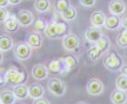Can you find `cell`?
I'll use <instances>...</instances> for the list:
<instances>
[{"label":"cell","instance_id":"cell-1","mask_svg":"<svg viewBox=\"0 0 127 104\" xmlns=\"http://www.w3.org/2000/svg\"><path fill=\"white\" fill-rule=\"evenodd\" d=\"M5 78L6 83H9L10 85L13 86H17L19 84H24L28 78V75L24 69L12 66L5 71Z\"/></svg>","mask_w":127,"mask_h":104},{"label":"cell","instance_id":"cell-2","mask_svg":"<svg viewBox=\"0 0 127 104\" xmlns=\"http://www.w3.org/2000/svg\"><path fill=\"white\" fill-rule=\"evenodd\" d=\"M103 65L106 69L111 72L121 71L124 66V61L121 54H119L116 51L108 52L103 59Z\"/></svg>","mask_w":127,"mask_h":104},{"label":"cell","instance_id":"cell-3","mask_svg":"<svg viewBox=\"0 0 127 104\" xmlns=\"http://www.w3.org/2000/svg\"><path fill=\"white\" fill-rule=\"evenodd\" d=\"M47 88L55 97H63L66 92V85L57 77H52L47 83Z\"/></svg>","mask_w":127,"mask_h":104},{"label":"cell","instance_id":"cell-4","mask_svg":"<svg viewBox=\"0 0 127 104\" xmlns=\"http://www.w3.org/2000/svg\"><path fill=\"white\" fill-rule=\"evenodd\" d=\"M32 54V48L27 42L21 41L15 45L14 48V55L18 60L25 61L31 58Z\"/></svg>","mask_w":127,"mask_h":104},{"label":"cell","instance_id":"cell-5","mask_svg":"<svg viewBox=\"0 0 127 104\" xmlns=\"http://www.w3.org/2000/svg\"><path fill=\"white\" fill-rule=\"evenodd\" d=\"M87 91L89 95L97 97L103 93L104 91V84L100 79L97 77H92L89 80L87 84Z\"/></svg>","mask_w":127,"mask_h":104},{"label":"cell","instance_id":"cell-6","mask_svg":"<svg viewBox=\"0 0 127 104\" xmlns=\"http://www.w3.org/2000/svg\"><path fill=\"white\" fill-rule=\"evenodd\" d=\"M63 46L68 52H74L79 47V38L75 33H68L63 37Z\"/></svg>","mask_w":127,"mask_h":104},{"label":"cell","instance_id":"cell-7","mask_svg":"<svg viewBox=\"0 0 127 104\" xmlns=\"http://www.w3.org/2000/svg\"><path fill=\"white\" fill-rule=\"evenodd\" d=\"M26 42L29 44L32 49H39L43 45V37L41 32L33 31L27 35Z\"/></svg>","mask_w":127,"mask_h":104},{"label":"cell","instance_id":"cell-8","mask_svg":"<svg viewBox=\"0 0 127 104\" xmlns=\"http://www.w3.org/2000/svg\"><path fill=\"white\" fill-rule=\"evenodd\" d=\"M16 18L19 23V26H22V27H29L34 21L33 14L30 10L27 9L19 10L17 14Z\"/></svg>","mask_w":127,"mask_h":104},{"label":"cell","instance_id":"cell-9","mask_svg":"<svg viewBox=\"0 0 127 104\" xmlns=\"http://www.w3.org/2000/svg\"><path fill=\"white\" fill-rule=\"evenodd\" d=\"M32 76L36 80L41 81L44 80L49 76V70L47 66L42 64H36L33 66L32 69Z\"/></svg>","mask_w":127,"mask_h":104},{"label":"cell","instance_id":"cell-10","mask_svg":"<svg viewBox=\"0 0 127 104\" xmlns=\"http://www.w3.org/2000/svg\"><path fill=\"white\" fill-rule=\"evenodd\" d=\"M109 10L111 15L122 16L126 10V5L123 0H111L109 4Z\"/></svg>","mask_w":127,"mask_h":104},{"label":"cell","instance_id":"cell-11","mask_svg":"<svg viewBox=\"0 0 127 104\" xmlns=\"http://www.w3.org/2000/svg\"><path fill=\"white\" fill-rule=\"evenodd\" d=\"M46 66L49 70V73H53L55 75H59V74L64 75L65 74L62 57L58 58V59H53V60L49 61Z\"/></svg>","mask_w":127,"mask_h":104},{"label":"cell","instance_id":"cell-12","mask_svg":"<svg viewBox=\"0 0 127 104\" xmlns=\"http://www.w3.org/2000/svg\"><path fill=\"white\" fill-rule=\"evenodd\" d=\"M2 25H3V29L5 30V32H9V33H14V32H18L19 28V23L16 16L10 15V14L8 18L2 23Z\"/></svg>","mask_w":127,"mask_h":104},{"label":"cell","instance_id":"cell-13","mask_svg":"<svg viewBox=\"0 0 127 104\" xmlns=\"http://www.w3.org/2000/svg\"><path fill=\"white\" fill-rule=\"evenodd\" d=\"M121 19L119 16L111 15L106 17L104 27L108 31H117L121 27Z\"/></svg>","mask_w":127,"mask_h":104},{"label":"cell","instance_id":"cell-14","mask_svg":"<svg viewBox=\"0 0 127 104\" xmlns=\"http://www.w3.org/2000/svg\"><path fill=\"white\" fill-rule=\"evenodd\" d=\"M106 15L102 11H94L90 16V23L93 27L96 28H101L104 27L105 20H106Z\"/></svg>","mask_w":127,"mask_h":104},{"label":"cell","instance_id":"cell-15","mask_svg":"<svg viewBox=\"0 0 127 104\" xmlns=\"http://www.w3.org/2000/svg\"><path fill=\"white\" fill-rule=\"evenodd\" d=\"M102 35H103V33H102L100 28H96V27H93L92 26V27L89 28L86 31V32H85V38L89 42L95 43Z\"/></svg>","mask_w":127,"mask_h":104},{"label":"cell","instance_id":"cell-16","mask_svg":"<svg viewBox=\"0 0 127 104\" xmlns=\"http://www.w3.org/2000/svg\"><path fill=\"white\" fill-rule=\"evenodd\" d=\"M111 101L112 104H127L126 91L114 89L111 94Z\"/></svg>","mask_w":127,"mask_h":104},{"label":"cell","instance_id":"cell-17","mask_svg":"<svg viewBox=\"0 0 127 104\" xmlns=\"http://www.w3.org/2000/svg\"><path fill=\"white\" fill-rule=\"evenodd\" d=\"M44 88L40 83H32L29 86V96L33 100L41 98L44 96Z\"/></svg>","mask_w":127,"mask_h":104},{"label":"cell","instance_id":"cell-18","mask_svg":"<svg viewBox=\"0 0 127 104\" xmlns=\"http://www.w3.org/2000/svg\"><path fill=\"white\" fill-rule=\"evenodd\" d=\"M62 60H63L64 66L65 74L70 72L74 68H76L77 64H78L77 58L76 56H74L73 54H66V55H64V57H62Z\"/></svg>","mask_w":127,"mask_h":104},{"label":"cell","instance_id":"cell-19","mask_svg":"<svg viewBox=\"0 0 127 104\" xmlns=\"http://www.w3.org/2000/svg\"><path fill=\"white\" fill-rule=\"evenodd\" d=\"M14 47V41L13 39L7 34L0 35V51L1 52H8Z\"/></svg>","mask_w":127,"mask_h":104},{"label":"cell","instance_id":"cell-20","mask_svg":"<svg viewBox=\"0 0 127 104\" xmlns=\"http://www.w3.org/2000/svg\"><path fill=\"white\" fill-rule=\"evenodd\" d=\"M12 91L14 92L17 100H24L29 97V87H27L25 83L14 86Z\"/></svg>","mask_w":127,"mask_h":104},{"label":"cell","instance_id":"cell-21","mask_svg":"<svg viewBox=\"0 0 127 104\" xmlns=\"http://www.w3.org/2000/svg\"><path fill=\"white\" fill-rule=\"evenodd\" d=\"M0 101L2 104H15L17 98L12 90L4 89L0 92Z\"/></svg>","mask_w":127,"mask_h":104},{"label":"cell","instance_id":"cell-22","mask_svg":"<svg viewBox=\"0 0 127 104\" xmlns=\"http://www.w3.org/2000/svg\"><path fill=\"white\" fill-rule=\"evenodd\" d=\"M95 46L98 47L102 52V54H104L105 53H108L110 48H111V41L109 40L107 36L102 35L101 37L95 42Z\"/></svg>","mask_w":127,"mask_h":104},{"label":"cell","instance_id":"cell-23","mask_svg":"<svg viewBox=\"0 0 127 104\" xmlns=\"http://www.w3.org/2000/svg\"><path fill=\"white\" fill-rule=\"evenodd\" d=\"M60 15L62 17V19H64V20H66V21H73L77 17V11H76V7L71 5L67 9H65L63 12H61Z\"/></svg>","mask_w":127,"mask_h":104},{"label":"cell","instance_id":"cell-24","mask_svg":"<svg viewBox=\"0 0 127 104\" xmlns=\"http://www.w3.org/2000/svg\"><path fill=\"white\" fill-rule=\"evenodd\" d=\"M51 7V1L50 0H35L34 8L38 12L44 13L47 12Z\"/></svg>","mask_w":127,"mask_h":104},{"label":"cell","instance_id":"cell-25","mask_svg":"<svg viewBox=\"0 0 127 104\" xmlns=\"http://www.w3.org/2000/svg\"><path fill=\"white\" fill-rule=\"evenodd\" d=\"M56 22L51 21L50 23H47V26L44 30V35L46 38L49 39H57V34H56Z\"/></svg>","mask_w":127,"mask_h":104},{"label":"cell","instance_id":"cell-26","mask_svg":"<svg viewBox=\"0 0 127 104\" xmlns=\"http://www.w3.org/2000/svg\"><path fill=\"white\" fill-rule=\"evenodd\" d=\"M115 86H116V88H117V89L127 91V75L121 74V75L116 78Z\"/></svg>","mask_w":127,"mask_h":104},{"label":"cell","instance_id":"cell-27","mask_svg":"<svg viewBox=\"0 0 127 104\" xmlns=\"http://www.w3.org/2000/svg\"><path fill=\"white\" fill-rule=\"evenodd\" d=\"M55 28H56L57 39L58 38H63L64 36H65L66 34H68V33H67V31H68V26H67L66 23H64V22H56Z\"/></svg>","mask_w":127,"mask_h":104},{"label":"cell","instance_id":"cell-28","mask_svg":"<svg viewBox=\"0 0 127 104\" xmlns=\"http://www.w3.org/2000/svg\"><path fill=\"white\" fill-rule=\"evenodd\" d=\"M88 55H89V58L91 61H96L99 59L103 55V54H102V52L98 47H96L95 45H94V46H92V47H90L89 49Z\"/></svg>","mask_w":127,"mask_h":104},{"label":"cell","instance_id":"cell-29","mask_svg":"<svg viewBox=\"0 0 127 104\" xmlns=\"http://www.w3.org/2000/svg\"><path fill=\"white\" fill-rule=\"evenodd\" d=\"M70 6H71V4H70L69 0H55L54 1V8L59 13L67 9Z\"/></svg>","mask_w":127,"mask_h":104},{"label":"cell","instance_id":"cell-30","mask_svg":"<svg viewBox=\"0 0 127 104\" xmlns=\"http://www.w3.org/2000/svg\"><path fill=\"white\" fill-rule=\"evenodd\" d=\"M116 41L120 47H127V29H124V31L120 32V34L117 36Z\"/></svg>","mask_w":127,"mask_h":104},{"label":"cell","instance_id":"cell-31","mask_svg":"<svg viewBox=\"0 0 127 104\" xmlns=\"http://www.w3.org/2000/svg\"><path fill=\"white\" fill-rule=\"evenodd\" d=\"M33 23H34V29L39 32H44L45 28L47 26V22L41 18H38L35 21H33Z\"/></svg>","mask_w":127,"mask_h":104},{"label":"cell","instance_id":"cell-32","mask_svg":"<svg viewBox=\"0 0 127 104\" xmlns=\"http://www.w3.org/2000/svg\"><path fill=\"white\" fill-rule=\"evenodd\" d=\"M9 16V12L6 7H0V23L2 24Z\"/></svg>","mask_w":127,"mask_h":104},{"label":"cell","instance_id":"cell-33","mask_svg":"<svg viewBox=\"0 0 127 104\" xmlns=\"http://www.w3.org/2000/svg\"><path fill=\"white\" fill-rule=\"evenodd\" d=\"M79 2L85 7H91L96 4V0H79Z\"/></svg>","mask_w":127,"mask_h":104},{"label":"cell","instance_id":"cell-34","mask_svg":"<svg viewBox=\"0 0 127 104\" xmlns=\"http://www.w3.org/2000/svg\"><path fill=\"white\" fill-rule=\"evenodd\" d=\"M32 104H51V102L49 101V100L46 98H43V97H41V98H39V99H35Z\"/></svg>","mask_w":127,"mask_h":104},{"label":"cell","instance_id":"cell-35","mask_svg":"<svg viewBox=\"0 0 127 104\" xmlns=\"http://www.w3.org/2000/svg\"><path fill=\"white\" fill-rule=\"evenodd\" d=\"M6 83V78H5V72L3 73V69L0 68V88L3 87Z\"/></svg>","mask_w":127,"mask_h":104},{"label":"cell","instance_id":"cell-36","mask_svg":"<svg viewBox=\"0 0 127 104\" xmlns=\"http://www.w3.org/2000/svg\"><path fill=\"white\" fill-rule=\"evenodd\" d=\"M121 25L124 29H127V14L126 15H124L121 18Z\"/></svg>","mask_w":127,"mask_h":104},{"label":"cell","instance_id":"cell-37","mask_svg":"<svg viewBox=\"0 0 127 104\" xmlns=\"http://www.w3.org/2000/svg\"><path fill=\"white\" fill-rule=\"evenodd\" d=\"M9 6V1L8 0H0V7H7Z\"/></svg>","mask_w":127,"mask_h":104},{"label":"cell","instance_id":"cell-38","mask_svg":"<svg viewBox=\"0 0 127 104\" xmlns=\"http://www.w3.org/2000/svg\"><path fill=\"white\" fill-rule=\"evenodd\" d=\"M8 1H9V4H11V5H14V6L19 5V4L21 2V0H8Z\"/></svg>","mask_w":127,"mask_h":104},{"label":"cell","instance_id":"cell-39","mask_svg":"<svg viewBox=\"0 0 127 104\" xmlns=\"http://www.w3.org/2000/svg\"><path fill=\"white\" fill-rule=\"evenodd\" d=\"M122 74H124V75H127V65L126 66H124V67L122 68Z\"/></svg>","mask_w":127,"mask_h":104},{"label":"cell","instance_id":"cell-40","mask_svg":"<svg viewBox=\"0 0 127 104\" xmlns=\"http://www.w3.org/2000/svg\"><path fill=\"white\" fill-rule=\"evenodd\" d=\"M3 58H4L3 52H1V51H0V64L3 62Z\"/></svg>","mask_w":127,"mask_h":104},{"label":"cell","instance_id":"cell-41","mask_svg":"<svg viewBox=\"0 0 127 104\" xmlns=\"http://www.w3.org/2000/svg\"><path fill=\"white\" fill-rule=\"evenodd\" d=\"M76 104H89V103H87L85 101H78V102H76Z\"/></svg>","mask_w":127,"mask_h":104},{"label":"cell","instance_id":"cell-42","mask_svg":"<svg viewBox=\"0 0 127 104\" xmlns=\"http://www.w3.org/2000/svg\"><path fill=\"white\" fill-rule=\"evenodd\" d=\"M0 104H2V102H1V101H0Z\"/></svg>","mask_w":127,"mask_h":104}]
</instances>
